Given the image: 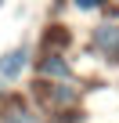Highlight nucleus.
Wrapping results in <instances>:
<instances>
[{
	"label": "nucleus",
	"instance_id": "nucleus-1",
	"mask_svg": "<svg viewBox=\"0 0 119 123\" xmlns=\"http://www.w3.org/2000/svg\"><path fill=\"white\" fill-rule=\"evenodd\" d=\"M94 47L119 62V25H97L94 29Z\"/></svg>",
	"mask_w": 119,
	"mask_h": 123
},
{
	"label": "nucleus",
	"instance_id": "nucleus-2",
	"mask_svg": "<svg viewBox=\"0 0 119 123\" xmlns=\"http://www.w3.org/2000/svg\"><path fill=\"white\" fill-rule=\"evenodd\" d=\"M25 65H29V51L25 47H15V51H7L4 58H0V76H4V80H15V76H22Z\"/></svg>",
	"mask_w": 119,
	"mask_h": 123
},
{
	"label": "nucleus",
	"instance_id": "nucleus-3",
	"mask_svg": "<svg viewBox=\"0 0 119 123\" xmlns=\"http://www.w3.org/2000/svg\"><path fill=\"white\" fill-rule=\"evenodd\" d=\"M40 73H43V76H54V80H69V76H72V69H69L58 54H47V58L40 62Z\"/></svg>",
	"mask_w": 119,
	"mask_h": 123
},
{
	"label": "nucleus",
	"instance_id": "nucleus-4",
	"mask_svg": "<svg viewBox=\"0 0 119 123\" xmlns=\"http://www.w3.org/2000/svg\"><path fill=\"white\" fill-rule=\"evenodd\" d=\"M4 123H40L33 112H25V109H11L7 116H4Z\"/></svg>",
	"mask_w": 119,
	"mask_h": 123
},
{
	"label": "nucleus",
	"instance_id": "nucleus-5",
	"mask_svg": "<svg viewBox=\"0 0 119 123\" xmlns=\"http://www.w3.org/2000/svg\"><path fill=\"white\" fill-rule=\"evenodd\" d=\"M105 0H76V7H83V11H90V7H101Z\"/></svg>",
	"mask_w": 119,
	"mask_h": 123
}]
</instances>
